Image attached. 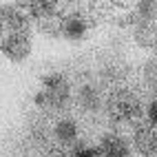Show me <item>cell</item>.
<instances>
[{
  "label": "cell",
  "instance_id": "1",
  "mask_svg": "<svg viewBox=\"0 0 157 157\" xmlns=\"http://www.w3.org/2000/svg\"><path fill=\"white\" fill-rule=\"evenodd\" d=\"M137 2V0H36L42 13L64 18H80L89 27L111 20Z\"/></svg>",
  "mask_w": 157,
  "mask_h": 157
},
{
  "label": "cell",
  "instance_id": "2",
  "mask_svg": "<svg viewBox=\"0 0 157 157\" xmlns=\"http://www.w3.org/2000/svg\"><path fill=\"white\" fill-rule=\"evenodd\" d=\"M104 109H106L109 120L115 124H135L144 115V102L135 89L117 86L106 98Z\"/></svg>",
  "mask_w": 157,
  "mask_h": 157
},
{
  "label": "cell",
  "instance_id": "3",
  "mask_svg": "<svg viewBox=\"0 0 157 157\" xmlns=\"http://www.w3.org/2000/svg\"><path fill=\"white\" fill-rule=\"evenodd\" d=\"M133 148L142 157L157 155V128H153L148 122H140L133 128Z\"/></svg>",
  "mask_w": 157,
  "mask_h": 157
},
{
  "label": "cell",
  "instance_id": "4",
  "mask_svg": "<svg viewBox=\"0 0 157 157\" xmlns=\"http://www.w3.org/2000/svg\"><path fill=\"white\" fill-rule=\"evenodd\" d=\"M100 157H131L133 146L122 133H106L100 140Z\"/></svg>",
  "mask_w": 157,
  "mask_h": 157
},
{
  "label": "cell",
  "instance_id": "5",
  "mask_svg": "<svg viewBox=\"0 0 157 157\" xmlns=\"http://www.w3.org/2000/svg\"><path fill=\"white\" fill-rule=\"evenodd\" d=\"M133 38L142 49H157V22L137 20L133 29Z\"/></svg>",
  "mask_w": 157,
  "mask_h": 157
},
{
  "label": "cell",
  "instance_id": "6",
  "mask_svg": "<svg viewBox=\"0 0 157 157\" xmlns=\"http://www.w3.org/2000/svg\"><path fill=\"white\" fill-rule=\"evenodd\" d=\"M47 86H49L47 98H49L51 104L62 106V104L69 100V84H67L60 75H49V78H47Z\"/></svg>",
  "mask_w": 157,
  "mask_h": 157
},
{
  "label": "cell",
  "instance_id": "7",
  "mask_svg": "<svg viewBox=\"0 0 157 157\" xmlns=\"http://www.w3.org/2000/svg\"><path fill=\"white\" fill-rule=\"evenodd\" d=\"M58 29H60V33L69 38V40H82L86 36V31H89V25L84 22V20H80V18H64V20H60L58 22Z\"/></svg>",
  "mask_w": 157,
  "mask_h": 157
},
{
  "label": "cell",
  "instance_id": "8",
  "mask_svg": "<svg viewBox=\"0 0 157 157\" xmlns=\"http://www.w3.org/2000/svg\"><path fill=\"white\" fill-rule=\"evenodd\" d=\"M53 135H56V140H58L62 146H71L73 142L78 140V124H75V120L62 117V120L56 124Z\"/></svg>",
  "mask_w": 157,
  "mask_h": 157
},
{
  "label": "cell",
  "instance_id": "9",
  "mask_svg": "<svg viewBox=\"0 0 157 157\" xmlns=\"http://www.w3.org/2000/svg\"><path fill=\"white\" fill-rule=\"evenodd\" d=\"M78 100H80V106H82V109H86V111H98V109L102 106V102H104L100 89L91 86V84H86V86H82V89H80Z\"/></svg>",
  "mask_w": 157,
  "mask_h": 157
},
{
  "label": "cell",
  "instance_id": "10",
  "mask_svg": "<svg viewBox=\"0 0 157 157\" xmlns=\"http://www.w3.org/2000/svg\"><path fill=\"white\" fill-rule=\"evenodd\" d=\"M135 11H137L140 20L157 22V0H137L135 2Z\"/></svg>",
  "mask_w": 157,
  "mask_h": 157
},
{
  "label": "cell",
  "instance_id": "11",
  "mask_svg": "<svg viewBox=\"0 0 157 157\" xmlns=\"http://www.w3.org/2000/svg\"><path fill=\"white\" fill-rule=\"evenodd\" d=\"M144 84L157 95V58H151L144 64Z\"/></svg>",
  "mask_w": 157,
  "mask_h": 157
},
{
  "label": "cell",
  "instance_id": "12",
  "mask_svg": "<svg viewBox=\"0 0 157 157\" xmlns=\"http://www.w3.org/2000/svg\"><path fill=\"white\" fill-rule=\"evenodd\" d=\"M69 157H100V151L98 146H91V144H75Z\"/></svg>",
  "mask_w": 157,
  "mask_h": 157
},
{
  "label": "cell",
  "instance_id": "13",
  "mask_svg": "<svg viewBox=\"0 0 157 157\" xmlns=\"http://www.w3.org/2000/svg\"><path fill=\"white\" fill-rule=\"evenodd\" d=\"M144 113H146V122H148L153 128H157V95L148 102V106H146Z\"/></svg>",
  "mask_w": 157,
  "mask_h": 157
},
{
  "label": "cell",
  "instance_id": "14",
  "mask_svg": "<svg viewBox=\"0 0 157 157\" xmlns=\"http://www.w3.org/2000/svg\"><path fill=\"white\" fill-rule=\"evenodd\" d=\"M44 157H69V153L62 148V146H53V148H49Z\"/></svg>",
  "mask_w": 157,
  "mask_h": 157
}]
</instances>
